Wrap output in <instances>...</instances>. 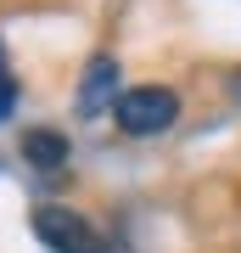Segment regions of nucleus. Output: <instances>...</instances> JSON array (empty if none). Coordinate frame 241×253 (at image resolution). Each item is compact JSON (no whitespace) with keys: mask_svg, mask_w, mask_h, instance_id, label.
Returning a JSON list of instances; mask_svg holds the SVG:
<instances>
[{"mask_svg":"<svg viewBox=\"0 0 241 253\" xmlns=\"http://www.w3.org/2000/svg\"><path fill=\"white\" fill-rule=\"evenodd\" d=\"M17 113V73L6 68V51H0V124Z\"/></svg>","mask_w":241,"mask_h":253,"instance_id":"39448f33","label":"nucleus"},{"mask_svg":"<svg viewBox=\"0 0 241 253\" xmlns=\"http://www.w3.org/2000/svg\"><path fill=\"white\" fill-rule=\"evenodd\" d=\"M23 158L34 163V169H45V174L62 169V163H68V135H62V129H28V135H23Z\"/></svg>","mask_w":241,"mask_h":253,"instance_id":"20e7f679","label":"nucleus"},{"mask_svg":"<svg viewBox=\"0 0 241 253\" xmlns=\"http://www.w3.org/2000/svg\"><path fill=\"white\" fill-rule=\"evenodd\" d=\"M34 236H39L51 253H112L107 236L90 225L84 214L62 208V203H39V208H34Z\"/></svg>","mask_w":241,"mask_h":253,"instance_id":"f03ea898","label":"nucleus"},{"mask_svg":"<svg viewBox=\"0 0 241 253\" xmlns=\"http://www.w3.org/2000/svg\"><path fill=\"white\" fill-rule=\"evenodd\" d=\"M118 96H124V84H118V62H112L107 51L90 56L84 84H79V113H84V118H101V113L118 107Z\"/></svg>","mask_w":241,"mask_h":253,"instance_id":"7ed1b4c3","label":"nucleus"},{"mask_svg":"<svg viewBox=\"0 0 241 253\" xmlns=\"http://www.w3.org/2000/svg\"><path fill=\"white\" fill-rule=\"evenodd\" d=\"M118 129L124 135H163V129L179 118V96L169 90V84H129L124 96H118Z\"/></svg>","mask_w":241,"mask_h":253,"instance_id":"f257e3e1","label":"nucleus"}]
</instances>
